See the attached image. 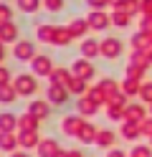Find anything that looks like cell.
<instances>
[{"instance_id":"1","label":"cell","mask_w":152,"mask_h":157,"mask_svg":"<svg viewBox=\"0 0 152 157\" xmlns=\"http://www.w3.org/2000/svg\"><path fill=\"white\" fill-rule=\"evenodd\" d=\"M15 38H18V25L15 23H3V25H0V43L15 41Z\"/></svg>"},{"instance_id":"2","label":"cell","mask_w":152,"mask_h":157,"mask_svg":"<svg viewBox=\"0 0 152 157\" xmlns=\"http://www.w3.org/2000/svg\"><path fill=\"white\" fill-rule=\"evenodd\" d=\"M119 51H122V43L117 41V38H109V41H104V43H101V53H104V56H109V58L119 56Z\"/></svg>"},{"instance_id":"3","label":"cell","mask_w":152,"mask_h":157,"mask_svg":"<svg viewBox=\"0 0 152 157\" xmlns=\"http://www.w3.org/2000/svg\"><path fill=\"white\" fill-rule=\"evenodd\" d=\"M15 89L20 91V94H33L36 91V81L30 76H20L18 81H15Z\"/></svg>"},{"instance_id":"4","label":"cell","mask_w":152,"mask_h":157,"mask_svg":"<svg viewBox=\"0 0 152 157\" xmlns=\"http://www.w3.org/2000/svg\"><path fill=\"white\" fill-rule=\"evenodd\" d=\"M15 56L20 58V61H25V58H33V43L20 41V43L15 46Z\"/></svg>"},{"instance_id":"5","label":"cell","mask_w":152,"mask_h":157,"mask_svg":"<svg viewBox=\"0 0 152 157\" xmlns=\"http://www.w3.org/2000/svg\"><path fill=\"white\" fill-rule=\"evenodd\" d=\"M33 68H36V74L46 76V74H51V61H48L46 56H36L33 58Z\"/></svg>"},{"instance_id":"6","label":"cell","mask_w":152,"mask_h":157,"mask_svg":"<svg viewBox=\"0 0 152 157\" xmlns=\"http://www.w3.org/2000/svg\"><path fill=\"white\" fill-rule=\"evenodd\" d=\"M86 23H89V25H94L96 31H101V28H107V25H109V18H107L104 13H91Z\"/></svg>"},{"instance_id":"7","label":"cell","mask_w":152,"mask_h":157,"mask_svg":"<svg viewBox=\"0 0 152 157\" xmlns=\"http://www.w3.org/2000/svg\"><path fill=\"white\" fill-rule=\"evenodd\" d=\"M74 68H76V74H79V76H91V74H94V66L86 63V61H79Z\"/></svg>"},{"instance_id":"8","label":"cell","mask_w":152,"mask_h":157,"mask_svg":"<svg viewBox=\"0 0 152 157\" xmlns=\"http://www.w3.org/2000/svg\"><path fill=\"white\" fill-rule=\"evenodd\" d=\"M81 51H84L86 56H96V53H99V43H96V41H86L84 46H81Z\"/></svg>"},{"instance_id":"9","label":"cell","mask_w":152,"mask_h":157,"mask_svg":"<svg viewBox=\"0 0 152 157\" xmlns=\"http://www.w3.org/2000/svg\"><path fill=\"white\" fill-rule=\"evenodd\" d=\"M18 5H20V10H25V13H33L36 8H38V0H18Z\"/></svg>"},{"instance_id":"10","label":"cell","mask_w":152,"mask_h":157,"mask_svg":"<svg viewBox=\"0 0 152 157\" xmlns=\"http://www.w3.org/2000/svg\"><path fill=\"white\" fill-rule=\"evenodd\" d=\"M15 99V91L10 86H0V101H13Z\"/></svg>"},{"instance_id":"11","label":"cell","mask_w":152,"mask_h":157,"mask_svg":"<svg viewBox=\"0 0 152 157\" xmlns=\"http://www.w3.org/2000/svg\"><path fill=\"white\" fill-rule=\"evenodd\" d=\"M10 15H13V13H10V8H8L5 3H0V25H3V23H10Z\"/></svg>"},{"instance_id":"12","label":"cell","mask_w":152,"mask_h":157,"mask_svg":"<svg viewBox=\"0 0 152 157\" xmlns=\"http://www.w3.org/2000/svg\"><path fill=\"white\" fill-rule=\"evenodd\" d=\"M86 25H89L86 21H76L74 25H71V36H81V33L86 31Z\"/></svg>"},{"instance_id":"13","label":"cell","mask_w":152,"mask_h":157,"mask_svg":"<svg viewBox=\"0 0 152 157\" xmlns=\"http://www.w3.org/2000/svg\"><path fill=\"white\" fill-rule=\"evenodd\" d=\"M46 8L48 10H61L64 8V0H46Z\"/></svg>"},{"instance_id":"14","label":"cell","mask_w":152,"mask_h":157,"mask_svg":"<svg viewBox=\"0 0 152 157\" xmlns=\"http://www.w3.org/2000/svg\"><path fill=\"white\" fill-rule=\"evenodd\" d=\"M8 78H10L8 68H3V66H0V86H8Z\"/></svg>"},{"instance_id":"15","label":"cell","mask_w":152,"mask_h":157,"mask_svg":"<svg viewBox=\"0 0 152 157\" xmlns=\"http://www.w3.org/2000/svg\"><path fill=\"white\" fill-rule=\"evenodd\" d=\"M114 23L124 25V23H127V15H124V13H117V15H114Z\"/></svg>"},{"instance_id":"16","label":"cell","mask_w":152,"mask_h":157,"mask_svg":"<svg viewBox=\"0 0 152 157\" xmlns=\"http://www.w3.org/2000/svg\"><path fill=\"white\" fill-rule=\"evenodd\" d=\"M89 3L94 5V8H101V5H104V3H109V0H89Z\"/></svg>"},{"instance_id":"17","label":"cell","mask_w":152,"mask_h":157,"mask_svg":"<svg viewBox=\"0 0 152 157\" xmlns=\"http://www.w3.org/2000/svg\"><path fill=\"white\" fill-rule=\"evenodd\" d=\"M142 5H145V10H147V13H152V0H145Z\"/></svg>"},{"instance_id":"18","label":"cell","mask_w":152,"mask_h":157,"mask_svg":"<svg viewBox=\"0 0 152 157\" xmlns=\"http://www.w3.org/2000/svg\"><path fill=\"white\" fill-rule=\"evenodd\" d=\"M145 31H152V18H147V21H145Z\"/></svg>"},{"instance_id":"19","label":"cell","mask_w":152,"mask_h":157,"mask_svg":"<svg viewBox=\"0 0 152 157\" xmlns=\"http://www.w3.org/2000/svg\"><path fill=\"white\" fill-rule=\"evenodd\" d=\"M3 53H5V51H3V43H0V61H3Z\"/></svg>"}]
</instances>
